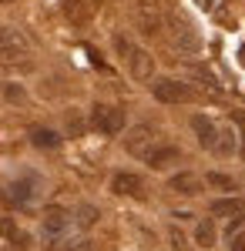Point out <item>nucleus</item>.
Instances as JSON below:
<instances>
[{
    "label": "nucleus",
    "instance_id": "nucleus-1",
    "mask_svg": "<svg viewBox=\"0 0 245 251\" xmlns=\"http://www.w3.org/2000/svg\"><path fill=\"white\" fill-rule=\"evenodd\" d=\"M114 50L124 57V64H128V71H131L134 80H151V74H154V57H151L145 47H138V44H131L128 37H114Z\"/></svg>",
    "mask_w": 245,
    "mask_h": 251
},
{
    "label": "nucleus",
    "instance_id": "nucleus-2",
    "mask_svg": "<svg viewBox=\"0 0 245 251\" xmlns=\"http://www.w3.org/2000/svg\"><path fill=\"white\" fill-rule=\"evenodd\" d=\"M91 127L101 131V134H121L124 131V111L121 107H114V104H94L91 107Z\"/></svg>",
    "mask_w": 245,
    "mask_h": 251
},
{
    "label": "nucleus",
    "instance_id": "nucleus-3",
    "mask_svg": "<svg viewBox=\"0 0 245 251\" xmlns=\"http://www.w3.org/2000/svg\"><path fill=\"white\" fill-rule=\"evenodd\" d=\"M151 94H154V100H161V104H182V100L191 97V87L185 84V80L158 77L154 84H151Z\"/></svg>",
    "mask_w": 245,
    "mask_h": 251
},
{
    "label": "nucleus",
    "instance_id": "nucleus-4",
    "mask_svg": "<svg viewBox=\"0 0 245 251\" xmlns=\"http://www.w3.org/2000/svg\"><path fill=\"white\" fill-rule=\"evenodd\" d=\"M40 225H44L47 241H57V238H67V234H71V228H74V214L64 211V208H47Z\"/></svg>",
    "mask_w": 245,
    "mask_h": 251
},
{
    "label": "nucleus",
    "instance_id": "nucleus-5",
    "mask_svg": "<svg viewBox=\"0 0 245 251\" xmlns=\"http://www.w3.org/2000/svg\"><path fill=\"white\" fill-rule=\"evenodd\" d=\"M27 57V40L14 27H0V60L14 64V60Z\"/></svg>",
    "mask_w": 245,
    "mask_h": 251
},
{
    "label": "nucleus",
    "instance_id": "nucleus-6",
    "mask_svg": "<svg viewBox=\"0 0 245 251\" xmlns=\"http://www.w3.org/2000/svg\"><path fill=\"white\" fill-rule=\"evenodd\" d=\"M151 141H154V127L151 124H134L128 131V137H124V148H128V154L145 157L151 151Z\"/></svg>",
    "mask_w": 245,
    "mask_h": 251
},
{
    "label": "nucleus",
    "instance_id": "nucleus-7",
    "mask_svg": "<svg viewBox=\"0 0 245 251\" xmlns=\"http://www.w3.org/2000/svg\"><path fill=\"white\" fill-rule=\"evenodd\" d=\"M171 40H175L178 50H188V54H195V50L202 47V40H198V34H195V27H191L188 20H182V17H171Z\"/></svg>",
    "mask_w": 245,
    "mask_h": 251
},
{
    "label": "nucleus",
    "instance_id": "nucleus-8",
    "mask_svg": "<svg viewBox=\"0 0 245 251\" xmlns=\"http://www.w3.org/2000/svg\"><path fill=\"white\" fill-rule=\"evenodd\" d=\"M111 191L121 198H145V181L131 171H118L111 177Z\"/></svg>",
    "mask_w": 245,
    "mask_h": 251
},
{
    "label": "nucleus",
    "instance_id": "nucleus-9",
    "mask_svg": "<svg viewBox=\"0 0 245 251\" xmlns=\"http://www.w3.org/2000/svg\"><path fill=\"white\" fill-rule=\"evenodd\" d=\"M34 194H37V181H34V177H17V181L7 184V194H3V198H7L10 204L24 208V204L34 201Z\"/></svg>",
    "mask_w": 245,
    "mask_h": 251
},
{
    "label": "nucleus",
    "instance_id": "nucleus-10",
    "mask_svg": "<svg viewBox=\"0 0 245 251\" xmlns=\"http://www.w3.org/2000/svg\"><path fill=\"white\" fill-rule=\"evenodd\" d=\"M191 131H195L198 144H202L205 151H215V141H218V127L212 124V117L195 114V117H191Z\"/></svg>",
    "mask_w": 245,
    "mask_h": 251
},
{
    "label": "nucleus",
    "instance_id": "nucleus-11",
    "mask_svg": "<svg viewBox=\"0 0 245 251\" xmlns=\"http://www.w3.org/2000/svg\"><path fill=\"white\" fill-rule=\"evenodd\" d=\"M145 161H148L154 171H165V168H171V164L182 161V151L171 148V144H161V148H151L148 154H145Z\"/></svg>",
    "mask_w": 245,
    "mask_h": 251
},
{
    "label": "nucleus",
    "instance_id": "nucleus-12",
    "mask_svg": "<svg viewBox=\"0 0 245 251\" xmlns=\"http://www.w3.org/2000/svg\"><path fill=\"white\" fill-rule=\"evenodd\" d=\"M168 188L175 194L195 198V194H202V177H198V174H191V171H182V174H175V177L168 181Z\"/></svg>",
    "mask_w": 245,
    "mask_h": 251
},
{
    "label": "nucleus",
    "instance_id": "nucleus-13",
    "mask_svg": "<svg viewBox=\"0 0 245 251\" xmlns=\"http://www.w3.org/2000/svg\"><path fill=\"white\" fill-rule=\"evenodd\" d=\"M212 214L215 218H242L245 221V198H218V201H212Z\"/></svg>",
    "mask_w": 245,
    "mask_h": 251
},
{
    "label": "nucleus",
    "instance_id": "nucleus-14",
    "mask_svg": "<svg viewBox=\"0 0 245 251\" xmlns=\"http://www.w3.org/2000/svg\"><path fill=\"white\" fill-rule=\"evenodd\" d=\"M0 234H3V238H7V241H10L14 248H20V251H27V248H31V234H27V231H20L14 218H3V221H0Z\"/></svg>",
    "mask_w": 245,
    "mask_h": 251
},
{
    "label": "nucleus",
    "instance_id": "nucleus-15",
    "mask_svg": "<svg viewBox=\"0 0 245 251\" xmlns=\"http://www.w3.org/2000/svg\"><path fill=\"white\" fill-rule=\"evenodd\" d=\"M215 238H218V231H215V221H212V218L198 221V228H195V245L212 248V245H215Z\"/></svg>",
    "mask_w": 245,
    "mask_h": 251
},
{
    "label": "nucleus",
    "instance_id": "nucleus-16",
    "mask_svg": "<svg viewBox=\"0 0 245 251\" xmlns=\"http://www.w3.org/2000/svg\"><path fill=\"white\" fill-rule=\"evenodd\" d=\"M31 144H34V148H44V151H54L57 144H61V137H57L54 131H47V127H34V131H31Z\"/></svg>",
    "mask_w": 245,
    "mask_h": 251
},
{
    "label": "nucleus",
    "instance_id": "nucleus-17",
    "mask_svg": "<svg viewBox=\"0 0 245 251\" xmlns=\"http://www.w3.org/2000/svg\"><path fill=\"white\" fill-rule=\"evenodd\" d=\"M51 251H94L91 248V241L88 238H57V241H51Z\"/></svg>",
    "mask_w": 245,
    "mask_h": 251
},
{
    "label": "nucleus",
    "instance_id": "nucleus-18",
    "mask_svg": "<svg viewBox=\"0 0 245 251\" xmlns=\"http://www.w3.org/2000/svg\"><path fill=\"white\" fill-rule=\"evenodd\" d=\"M97 218H101V211H97L94 204H81V208L74 211V225L88 231V228H94V225H97Z\"/></svg>",
    "mask_w": 245,
    "mask_h": 251
},
{
    "label": "nucleus",
    "instance_id": "nucleus-19",
    "mask_svg": "<svg viewBox=\"0 0 245 251\" xmlns=\"http://www.w3.org/2000/svg\"><path fill=\"white\" fill-rule=\"evenodd\" d=\"M205 184H208V188H215V191H235V181H232L228 174H218V171H208L205 174Z\"/></svg>",
    "mask_w": 245,
    "mask_h": 251
},
{
    "label": "nucleus",
    "instance_id": "nucleus-20",
    "mask_svg": "<svg viewBox=\"0 0 245 251\" xmlns=\"http://www.w3.org/2000/svg\"><path fill=\"white\" fill-rule=\"evenodd\" d=\"M235 134L232 131H218V141H215V154H222V157H228V154H235Z\"/></svg>",
    "mask_w": 245,
    "mask_h": 251
},
{
    "label": "nucleus",
    "instance_id": "nucleus-21",
    "mask_svg": "<svg viewBox=\"0 0 245 251\" xmlns=\"http://www.w3.org/2000/svg\"><path fill=\"white\" fill-rule=\"evenodd\" d=\"M138 24H141V34H148V37H154V34L161 30L158 14H148V10H141V14H138Z\"/></svg>",
    "mask_w": 245,
    "mask_h": 251
},
{
    "label": "nucleus",
    "instance_id": "nucleus-22",
    "mask_svg": "<svg viewBox=\"0 0 245 251\" xmlns=\"http://www.w3.org/2000/svg\"><path fill=\"white\" fill-rule=\"evenodd\" d=\"M64 14L74 20V24H84L88 20V10H84V0H64Z\"/></svg>",
    "mask_w": 245,
    "mask_h": 251
},
{
    "label": "nucleus",
    "instance_id": "nucleus-23",
    "mask_svg": "<svg viewBox=\"0 0 245 251\" xmlns=\"http://www.w3.org/2000/svg\"><path fill=\"white\" fill-rule=\"evenodd\" d=\"M3 94H7L10 104H24V100H27V91H24L20 84H3Z\"/></svg>",
    "mask_w": 245,
    "mask_h": 251
},
{
    "label": "nucleus",
    "instance_id": "nucleus-24",
    "mask_svg": "<svg viewBox=\"0 0 245 251\" xmlns=\"http://www.w3.org/2000/svg\"><path fill=\"white\" fill-rule=\"evenodd\" d=\"M67 131H71L74 137L84 131V124H81V117H77V114H67Z\"/></svg>",
    "mask_w": 245,
    "mask_h": 251
},
{
    "label": "nucleus",
    "instance_id": "nucleus-25",
    "mask_svg": "<svg viewBox=\"0 0 245 251\" xmlns=\"http://www.w3.org/2000/svg\"><path fill=\"white\" fill-rule=\"evenodd\" d=\"M171 248H175V251H182V248H185V234L178 231V228H171Z\"/></svg>",
    "mask_w": 245,
    "mask_h": 251
},
{
    "label": "nucleus",
    "instance_id": "nucleus-26",
    "mask_svg": "<svg viewBox=\"0 0 245 251\" xmlns=\"http://www.w3.org/2000/svg\"><path fill=\"white\" fill-rule=\"evenodd\" d=\"M232 251H245V234H235L232 238Z\"/></svg>",
    "mask_w": 245,
    "mask_h": 251
},
{
    "label": "nucleus",
    "instance_id": "nucleus-27",
    "mask_svg": "<svg viewBox=\"0 0 245 251\" xmlns=\"http://www.w3.org/2000/svg\"><path fill=\"white\" fill-rule=\"evenodd\" d=\"M239 60H242V64H245V47H242V50H239Z\"/></svg>",
    "mask_w": 245,
    "mask_h": 251
}]
</instances>
